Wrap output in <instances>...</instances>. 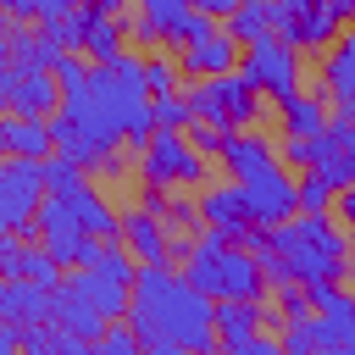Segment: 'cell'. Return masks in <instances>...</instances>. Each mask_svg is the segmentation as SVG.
<instances>
[{
    "label": "cell",
    "mask_w": 355,
    "mask_h": 355,
    "mask_svg": "<svg viewBox=\"0 0 355 355\" xmlns=\"http://www.w3.org/2000/svg\"><path fill=\"white\" fill-rule=\"evenodd\" d=\"M139 178H144V189H189V183H200L205 178V155L183 139V128H155L150 139H144V161H139Z\"/></svg>",
    "instance_id": "6"
},
{
    "label": "cell",
    "mask_w": 355,
    "mask_h": 355,
    "mask_svg": "<svg viewBox=\"0 0 355 355\" xmlns=\"http://www.w3.org/2000/svg\"><path fill=\"white\" fill-rule=\"evenodd\" d=\"M189 111L200 122H216V128H250L261 116V94L250 89V78L233 67V72H211V78H194L189 89Z\"/></svg>",
    "instance_id": "5"
},
{
    "label": "cell",
    "mask_w": 355,
    "mask_h": 355,
    "mask_svg": "<svg viewBox=\"0 0 355 355\" xmlns=\"http://www.w3.org/2000/svg\"><path fill=\"white\" fill-rule=\"evenodd\" d=\"M349 272H355V239H349Z\"/></svg>",
    "instance_id": "43"
},
{
    "label": "cell",
    "mask_w": 355,
    "mask_h": 355,
    "mask_svg": "<svg viewBox=\"0 0 355 355\" xmlns=\"http://www.w3.org/2000/svg\"><path fill=\"white\" fill-rule=\"evenodd\" d=\"M78 183H83V166H78L72 155L50 150V155H44V194H67V189H78Z\"/></svg>",
    "instance_id": "28"
},
{
    "label": "cell",
    "mask_w": 355,
    "mask_h": 355,
    "mask_svg": "<svg viewBox=\"0 0 355 355\" xmlns=\"http://www.w3.org/2000/svg\"><path fill=\"white\" fill-rule=\"evenodd\" d=\"M6 67H11V39L0 33V72H6Z\"/></svg>",
    "instance_id": "39"
},
{
    "label": "cell",
    "mask_w": 355,
    "mask_h": 355,
    "mask_svg": "<svg viewBox=\"0 0 355 355\" xmlns=\"http://www.w3.org/2000/svg\"><path fill=\"white\" fill-rule=\"evenodd\" d=\"M194 205H200V227H216L222 239H239V244H244V233L255 227V216H250L239 183H211Z\"/></svg>",
    "instance_id": "13"
},
{
    "label": "cell",
    "mask_w": 355,
    "mask_h": 355,
    "mask_svg": "<svg viewBox=\"0 0 355 355\" xmlns=\"http://www.w3.org/2000/svg\"><path fill=\"white\" fill-rule=\"evenodd\" d=\"M327 133H333V161L322 166V178L333 189H344V183H355V105H338V116L327 122Z\"/></svg>",
    "instance_id": "18"
},
{
    "label": "cell",
    "mask_w": 355,
    "mask_h": 355,
    "mask_svg": "<svg viewBox=\"0 0 355 355\" xmlns=\"http://www.w3.org/2000/svg\"><path fill=\"white\" fill-rule=\"evenodd\" d=\"M128 322L139 333V349L178 355V349H211L216 344V300L200 294L172 266H139L128 288Z\"/></svg>",
    "instance_id": "2"
},
{
    "label": "cell",
    "mask_w": 355,
    "mask_h": 355,
    "mask_svg": "<svg viewBox=\"0 0 355 355\" xmlns=\"http://www.w3.org/2000/svg\"><path fill=\"white\" fill-rule=\"evenodd\" d=\"M0 6H6L17 22H33V0H0Z\"/></svg>",
    "instance_id": "36"
},
{
    "label": "cell",
    "mask_w": 355,
    "mask_h": 355,
    "mask_svg": "<svg viewBox=\"0 0 355 355\" xmlns=\"http://www.w3.org/2000/svg\"><path fill=\"white\" fill-rule=\"evenodd\" d=\"M33 233H39V244H44L61 266H83V261H94V250H100V239L78 227L67 194H44V200H39V211H33Z\"/></svg>",
    "instance_id": "9"
},
{
    "label": "cell",
    "mask_w": 355,
    "mask_h": 355,
    "mask_svg": "<svg viewBox=\"0 0 355 355\" xmlns=\"http://www.w3.org/2000/svg\"><path fill=\"white\" fill-rule=\"evenodd\" d=\"M277 111H283V133L288 139H305V133H322L327 128V105L316 94H305V89H294L288 100H277Z\"/></svg>",
    "instance_id": "22"
},
{
    "label": "cell",
    "mask_w": 355,
    "mask_h": 355,
    "mask_svg": "<svg viewBox=\"0 0 355 355\" xmlns=\"http://www.w3.org/2000/svg\"><path fill=\"white\" fill-rule=\"evenodd\" d=\"M94 11H122V0H89Z\"/></svg>",
    "instance_id": "40"
},
{
    "label": "cell",
    "mask_w": 355,
    "mask_h": 355,
    "mask_svg": "<svg viewBox=\"0 0 355 355\" xmlns=\"http://www.w3.org/2000/svg\"><path fill=\"white\" fill-rule=\"evenodd\" d=\"M322 83L338 105H355V33H333V50L322 61Z\"/></svg>",
    "instance_id": "19"
},
{
    "label": "cell",
    "mask_w": 355,
    "mask_h": 355,
    "mask_svg": "<svg viewBox=\"0 0 355 355\" xmlns=\"http://www.w3.org/2000/svg\"><path fill=\"white\" fill-rule=\"evenodd\" d=\"M183 11H189V0H139V22L166 44H172V28L183 22Z\"/></svg>",
    "instance_id": "25"
},
{
    "label": "cell",
    "mask_w": 355,
    "mask_h": 355,
    "mask_svg": "<svg viewBox=\"0 0 355 355\" xmlns=\"http://www.w3.org/2000/svg\"><path fill=\"white\" fill-rule=\"evenodd\" d=\"M11 250H17V239H11V233H0V277H6V266H11Z\"/></svg>",
    "instance_id": "38"
},
{
    "label": "cell",
    "mask_w": 355,
    "mask_h": 355,
    "mask_svg": "<svg viewBox=\"0 0 355 355\" xmlns=\"http://www.w3.org/2000/svg\"><path fill=\"white\" fill-rule=\"evenodd\" d=\"M6 78H11V67H6V72H0V105H6Z\"/></svg>",
    "instance_id": "42"
},
{
    "label": "cell",
    "mask_w": 355,
    "mask_h": 355,
    "mask_svg": "<svg viewBox=\"0 0 355 355\" xmlns=\"http://www.w3.org/2000/svg\"><path fill=\"white\" fill-rule=\"evenodd\" d=\"M244 244L255 250L266 288L283 283H322V277H344L349 272V227L333 211H294L272 227H250Z\"/></svg>",
    "instance_id": "3"
},
{
    "label": "cell",
    "mask_w": 355,
    "mask_h": 355,
    "mask_svg": "<svg viewBox=\"0 0 355 355\" xmlns=\"http://www.w3.org/2000/svg\"><path fill=\"white\" fill-rule=\"evenodd\" d=\"M239 72L250 78L255 94L288 100V94L300 89V50H294L283 33H261V39H250V44L239 50Z\"/></svg>",
    "instance_id": "7"
},
{
    "label": "cell",
    "mask_w": 355,
    "mask_h": 355,
    "mask_svg": "<svg viewBox=\"0 0 355 355\" xmlns=\"http://www.w3.org/2000/svg\"><path fill=\"white\" fill-rule=\"evenodd\" d=\"M83 11H89V22H83V55H89V61H111V55H122L128 28L116 22V11H94V6H83Z\"/></svg>",
    "instance_id": "21"
},
{
    "label": "cell",
    "mask_w": 355,
    "mask_h": 355,
    "mask_svg": "<svg viewBox=\"0 0 355 355\" xmlns=\"http://www.w3.org/2000/svg\"><path fill=\"white\" fill-rule=\"evenodd\" d=\"M89 349H100V355H133V349H139V333H133V322L111 316V322L94 333V344H89Z\"/></svg>",
    "instance_id": "29"
},
{
    "label": "cell",
    "mask_w": 355,
    "mask_h": 355,
    "mask_svg": "<svg viewBox=\"0 0 355 355\" xmlns=\"http://www.w3.org/2000/svg\"><path fill=\"white\" fill-rule=\"evenodd\" d=\"M67 205H72V216H78V227L83 233H94V239H116L122 233V216L89 189V183H78V189H67Z\"/></svg>",
    "instance_id": "20"
},
{
    "label": "cell",
    "mask_w": 355,
    "mask_h": 355,
    "mask_svg": "<svg viewBox=\"0 0 355 355\" xmlns=\"http://www.w3.org/2000/svg\"><path fill=\"white\" fill-rule=\"evenodd\" d=\"M39 200H44V161H33V155H0V233L33 227Z\"/></svg>",
    "instance_id": "8"
},
{
    "label": "cell",
    "mask_w": 355,
    "mask_h": 355,
    "mask_svg": "<svg viewBox=\"0 0 355 355\" xmlns=\"http://www.w3.org/2000/svg\"><path fill=\"white\" fill-rule=\"evenodd\" d=\"M288 355H305L311 349V316H288V327H283V338H277Z\"/></svg>",
    "instance_id": "32"
},
{
    "label": "cell",
    "mask_w": 355,
    "mask_h": 355,
    "mask_svg": "<svg viewBox=\"0 0 355 355\" xmlns=\"http://www.w3.org/2000/svg\"><path fill=\"white\" fill-rule=\"evenodd\" d=\"M333 216L355 233V183H344V189H333Z\"/></svg>",
    "instance_id": "33"
},
{
    "label": "cell",
    "mask_w": 355,
    "mask_h": 355,
    "mask_svg": "<svg viewBox=\"0 0 355 355\" xmlns=\"http://www.w3.org/2000/svg\"><path fill=\"white\" fill-rule=\"evenodd\" d=\"M105 161L116 144H144L155 133L150 116V89H144V61L139 55H111V61H89L83 78L61 83V105H55Z\"/></svg>",
    "instance_id": "1"
},
{
    "label": "cell",
    "mask_w": 355,
    "mask_h": 355,
    "mask_svg": "<svg viewBox=\"0 0 355 355\" xmlns=\"http://www.w3.org/2000/svg\"><path fill=\"white\" fill-rule=\"evenodd\" d=\"M338 28L344 22L327 0H277V33L288 44H333Z\"/></svg>",
    "instance_id": "11"
},
{
    "label": "cell",
    "mask_w": 355,
    "mask_h": 355,
    "mask_svg": "<svg viewBox=\"0 0 355 355\" xmlns=\"http://www.w3.org/2000/svg\"><path fill=\"white\" fill-rule=\"evenodd\" d=\"M150 116H155V128H189V122H194V111H189V94H178V89H166V94H150Z\"/></svg>",
    "instance_id": "27"
},
{
    "label": "cell",
    "mask_w": 355,
    "mask_h": 355,
    "mask_svg": "<svg viewBox=\"0 0 355 355\" xmlns=\"http://www.w3.org/2000/svg\"><path fill=\"white\" fill-rule=\"evenodd\" d=\"M0 33H11V11L6 6H0Z\"/></svg>",
    "instance_id": "41"
},
{
    "label": "cell",
    "mask_w": 355,
    "mask_h": 355,
    "mask_svg": "<svg viewBox=\"0 0 355 355\" xmlns=\"http://www.w3.org/2000/svg\"><path fill=\"white\" fill-rule=\"evenodd\" d=\"M61 105V83L50 67H33V61H11V78H6V111L17 116H50Z\"/></svg>",
    "instance_id": "10"
},
{
    "label": "cell",
    "mask_w": 355,
    "mask_h": 355,
    "mask_svg": "<svg viewBox=\"0 0 355 355\" xmlns=\"http://www.w3.org/2000/svg\"><path fill=\"white\" fill-rule=\"evenodd\" d=\"M227 33H233L239 44H250V39H261V33H277V0H239V6L227 11Z\"/></svg>",
    "instance_id": "23"
},
{
    "label": "cell",
    "mask_w": 355,
    "mask_h": 355,
    "mask_svg": "<svg viewBox=\"0 0 355 355\" xmlns=\"http://www.w3.org/2000/svg\"><path fill=\"white\" fill-rule=\"evenodd\" d=\"M294 211H333V183L305 166V172L294 178Z\"/></svg>",
    "instance_id": "26"
},
{
    "label": "cell",
    "mask_w": 355,
    "mask_h": 355,
    "mask_svg": "<svg viewBox=\"0 0 355 355\" xmlns=\"http://www.w3.org/2000/svg\"><path fill=\"white\" fill-rule=\"evenodd\" d=\"M144 89H150V94H166V89H178V67H172L166 55H150V61H144Z\"/></svg>",
    "instance_id": "31"
},
{
    "label": "cell",
    "mask_w": 355,
    "mask_h": 355,
    "mask_svg": "<svg viewBox=\"0 0 355 355\" xmlns=\"http://www.w3.org/2000/svg\"><path fill=\"white\" fill-rule=\"evenodd\" d=\"M0 155H33V161H44V155H50V122H44V116H17V111H6V116H0Z\"/></svg>",
    "instance_id": "17"
},
{
    "label": "cell",
    "mask_w": 355,
    "mask_h": 355,
    "mask_svg": "<svg viewBox=\"0 0 355 355\" xmlns=\"http://www.w3.org/2000/svg\"><path fill=\"white\" fill-rule=\"evenodd\" d=\"M116 239L139 255V266H166V261H172V239H166V222H161L155 205H133V211L122 216V233H116Z\"/></svg>",
    "instance_id": "14"
},
{
    "label": "cell",
    "mask_w": 355,
    "mask_h": 355,
    "mask_svg": "<svg viewBox=\"0 0 355 355\" xmlns=\"http://www.w3.org/2000/svg\"><path fill=\"white\" fill-rule=\"evenodd\" d=\"M183 277L211 300H261L266 294V272H261L255 250L239 239H222L216 227L194 233V244L183 255Z\"/></svg>",
    "instance_id": "4"
},
{
    "label": "cell",
    "mask_w": 355,
    "mask_h": 355,
    "mask_svg": "<svg viewBox=\"0 0 355 355\" xmlns=\"http://www.w3.org/2000/svg\"><path fill=\"white\" fill-rule=\"evenodd\" d=\"M261 327H266L261 300H216V344L222 349H244Z\"/></svg>",
    "instance_id": "16"
},
{
    "label": "cell",
    "mask_w": 355,
    "mask_h": 355,
    "mask_svg": "<svg viewBox=\"0 0 355 355\" xmlns=\"http://www.w3.org/2000/svg\"><path fill=\"white\" fill-rule=\"evenodd\" d=\"M6 277H33V283H50V288H55V283H61V261H55L44 244H17Z\"/></svg>",
    "instance_id": "24"
},
{
    "label": "cell",
    "mask_w": 355,
    "mask_h": 355,
    "mask_svg": "<svg viewBox=\"0 0 355 355\" xmlns=\"http://www.w3.org/2000/svg\"><path fill=\"white\" fill-rule=\"evenodd\" d=\"M194 11H205V17H216V22H227V11L239 6V0H189Z\"/></svg>",
    "instance_id": "35"
},
{
    "label": "cell",
    "mask_w": 355,
    "mask_h": 355,
    "mask_svg": "<svg viewBox=\"0 0 355 355\" xmlns=\"http://www.w3.org/2000/svg\"><path fill=\"white\" fill-rule=\"evenodd\" d=\"M183 139H189L200 155H216V150H222V139H227V128H216V122H200V116H194V122L183 128Z\"/></svg>",
    "instance_id": "30"
},
{
    "label": "cell",
    "mask_w": 355,
    "mask_h": 355,
    "mask_svg": "<svg viewBox=\"0 0 355 355\" xmlns=\"http://www.w3.org/2000/svg\"><path fill=\"white\" fill-rule=\"evenodd\" d=\"M83 0H33V22H55V17H67V11H78Z\"/></svg>",
    "instance_id": "34"
},
{
    "label": "cell",
    "mask_w": 355,
    "mask_h": 355,
    "mask_svg": "<svg viewBox=\"0 0 355 355\" xmlns=\"http://www.w3.org/2000/svg\"><path fill=\"white\" fill-rule=\"evenodd\" d=\"M239 39L227 33V28H205L200 39H189L183 50H178V72H189V78H211V72H233L239 67Z\"/></svg>",
    "instance_id": "12"
},
{
    "label": "cell",
    "mask_w": 355,
    "mask_h": 355,
    "mask_svg": "<svg viewBox=\"0 0 355 355\" xmlns=\"http://www.w3.org/2000/svg\"><path fill=\"white\" fill-rule=\"evenodd\" d=\"M6 349H17V322L0 316V355H6Z\"/></svg>",
    "instance_id": "37"
},
{
    "label": "cell",
    "mask_w": 355,
    "mask_h": 355,
    "mask_svg": "<svg viewBox=\"0 0 355 355\" xmlns=\"http://www.w3.org/2000/svg\"><path fill=\"white\" fill-rule=\"evenodd\" d=\"M50 283H33V277H0V316L28 327V322H44L50 316Z\"/></svg>",
    "instance_id": "15"
}]
</instances>
